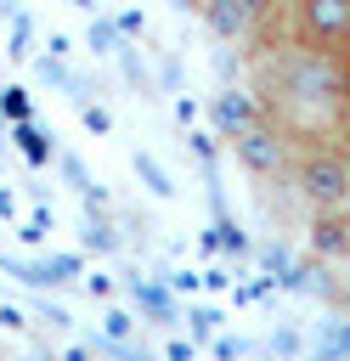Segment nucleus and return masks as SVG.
<instances>
[{"label": "nucleus", "instance_id": "f257e3e1", "mask_svg": "<svg viewBox=\"0 0 350 361\" xmlns=\"http://www.w3.org/2000/svg\"><path fill=\"white\" fill-rule=\"evenodd\" d=\"M243 45H248V90H254L260 124H271L282 141H339L350 130L344 56H322L288 39L271 6L260 11Z\"/></svg>", "mask_w": 350, "mask_h": 361}, {"label": "nucleus", "instance_id": "f03ea898", "mask_svg": "<svg viewBox=\"0 0 350 361\" xmlns=\"http://www.w3.org/2000/svg\"><path fill=\"white\" fill-rule=\"evenodd\" d=\"M282 180L322 214H350V147L339 141H282Z\"/></svg>", "mask_w": 350, "mask_h": 361}, {"label": "nucleus", "instance_id": "7ed1b4c3", "mask_svg": "<svg viewBox=\"0 0 350 361\" xmlns=\"http://www.w3.org/2000/svg\"><path fill=\"white\" fill-rule=\"evenodd\" d=\"M282 34L322 51V56H350V0H294L277 11Z\"/></svg>", "mask_w": 350, "mask_h": 361}, {"label": "nucleus", "instance_id": "20e7f679", "mask_svg": "<svg viewBox=\"0 0 350 361\" xmlns=\"http://www.w3.org/2000/svg\"><path fill=\"white\" fill-rule=\"evenodd\" d=\"M0 361H11V350H6V338H0Z\"/></svg>", "mask_w": 350, "mask_h": 361}, {"label": "nucleus", "instance_id": "39448f33", "mask_svg": "<svg viewBox=\"0 0 350 361\" xmlns=\"http://www.w3.org/2000/svg\"><path fill=\"white\" fill-rule=\"evenodd\" d=\"M344 73H350V56H344Z\"/></svg>", "mask_w": 350, "mask_h": 361}, {"label": "nucleus", "instance_id": "423d86ee", "mask_svg": "<svg viewBox=\"0 0 350 361\" xmlns=\"http://www.w3.org/2000/svg\"><path fill=\"white\" fill-rule=\"evenodd\" d=\"M344 147H350V130H344Z\"/></svg>", "mask_w": 350, "mask_h": 361}]
</instances>
